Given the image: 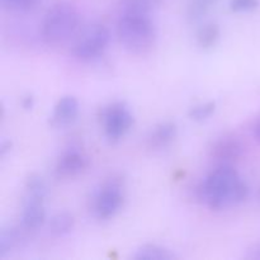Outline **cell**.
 I'll return each instance as SVG.
<instances>
[{
	"label": "cell",
	"mask_w": 260,
	"mask_h": 260,
	"mask_svg": "<svg viewBox=\"0 0 260 260\" xmlns=\"http://www.w3.org/2000/svg\"><path fill=\"white\" fill-rule=\"evenodd\" d=\"M198 197L211 210H223L244 202L249 187L231 164H220L198 187Z\"/></svg>",
	"instance_id": "obj_1"
},
{
	"label": "cell",
	"mask_w": 260,
	"mask_h": 260,
	"mask_svg": "<svg viewBox=\"0 0 260 260\" xmlns=\"http://www.w3.org/2000/svg\"><path fill=\"white\" fill-rule=\"evenodd\" d=\"M117 36L127 51L145 55L154 47L157 30L150 14L123 12L117 23Z\"/></svg>",
	"instance_id": "obj_2"
},
{
	"label": "cell",
	"mask_w": 260,
	"mask_h": 260,
	"mask_svg": "<svg viewBox=\"0 0 260 260\" xmlns=\"http://www.w3.org/2000/svg\"><path fill=\"white\" fill-rule=\"evenodd\" d=\"M79 25V13L73 4L60 2L46 13L42 23V37L50 45L68 41Z\"/></svg>",
	"instance_id": "obj_3"
},
{
	"label": "cell",
	"mask_w": 260,
	"mask_h": 260,
	"mask_svg": "<svg viewBox=\"0 0 260 260\" xmlns=\"http://www.w3.org/2000/svg\"><path fill=\"white\" fill-rule=\"evenodd\" d=\"M123 185L118 178H111L94 194L91 210L98 220H109L119 212L123 206Z\"/></svg>",
	"instance_id": "obj_4"
},
{
	"label": "cell",
	"mask_w": 260,
	"mask_h": 260,
	"mask_svg": "<svg viewBox=\"0 0 260 260\" xmlns=\"http://www.w3.org/2000/svg\"><path fill=\"white\" fill-rule=\"evenodd\" d=\"M111 33L103 24L90 25L85 32L78 38L73 46L71 53L80 61H91L101 56L108 46Z\"/></svg>",
	"instance_id": "obj_5"
},
{
	"label": "cell",
	"mask_w": 260,
	"mask_h": 260,
	"mask_svg": "<svg viewBox=\"0 0 260 260\" xmlns=\"http://www.w3.org/2000/svg\"><path fill=\"white\" fill-rule=\"evenodd\" d=\"M101 119L104 134L111 141H118L126 136L134 126V114L122 102H116L101 111Z\"/></svg>",
	"instance_id": "obj_6"
},
{
	"label": "cell",
	"mask_w": 260,
	"mask_h": 260,
	"mask_svg": "<svg viewBox=\"0 0 260 260\" xmlns=\"http://www.w3.org/2000/svg\"><path fill=\"white\" fill-rule=\"evenodd\" d=\"M245 152L243 142L235 136H222L216 140L210 149L212 159L221 164H230L240 159Z\"/></svg>",
	"instance_id": "obj_7"
},
{
	"label": "cell",
	"mask_w": 260,
	"mask_h": 260,
	"mask_svg": "<svg viewBox=\"0 0 260 260\" xmlns=\"http://www.w3.org/2000/svg\"><path fill=\"white\" fill-rule=\"evenodd\" d=\"M89 157L81 150L70 147L56 162V173L61 177H73L83 173L89 167Z\"/></svg>",
	"instance_id": "obj_8"
},
{
	"label": "cell",
	"mask_w": 260,
	"mask_h": 260,
	"mask_svg": "<svg viewBox=\"0 0 260 260\" xmlns=\"http://www.w3.org/2000/svg\"><path fill=\"white\" fill-rule=\"evenodd\" d=\"M178 136V127L174 122H161L156 124L146 137V145L152 151H160L174 142Z\"/></svg>",
	"instance_id": "obj_9"
},
{
	"label": "cell",
	"mask_w": 260,
	"mask_h": 260,
	"mask_svg": "<svg viewBox=\"0 0 260 260\" xmlns=\"http://www.w3.org/2000/svg\"><path fill=\"white\" fill-rule=\"evenodd\" d=\"M79 114V102L75 96L65 95L53 107L51 123L56 127H65L73 123Z\"/></svg>",
	"instance_id": "obj_10"
},
{
	"label": "cell",
	"mask_w": 260,
	"mask_h": 260,
	"mask_svg": "<svg viewBox=\"0 0 260 260\" xmlns=\"http://www.w3.org/2000/svg\"><path fill=\"white\" fill-rule=\"evenodd\" d=\"M20 221H22V226L25 230L40 229L46 221V210L45 206H43V201L25 197Z\"/></svg>",
	"instance_id": "obj_11"
},
{
	"label": "cell",
	"mask_w": 260,
	"mask_h": 260,
	"mask_svg": "<svg viewBox=\"0 0 260 260\" xmlns=\"http://www.w3.org/2000/svg\"><path fill=\"white\" fill-rule=\"evenodd\" d=\"M132 258L135 260H173L175 255L164 246L156 244H145L135 251Z\"/></svg>",
	"instance_id": "obj_12"
},
{
	"label": "cell",
	"mask_w": 260,
	"mask_h": 260,
	"mask_svg": "<svg viewBox=\"0 0 260 260\" xmlns=\"http://www.w3.org/2000/svg\"><path fill=\"white\" fill-rule=\"evenodd\" d=\"M221 37V30L216 23L208 22L201 25L200 29L197 30L196 40H197L198 46L203 50H208L217 45Z\"/></svg>",
	"instance_id": "obj_13"
},
{
	"label": "cell",
	"mask_w": 260,
	"mask_h": 260,
	"mask_svg": "<svg viewBox=\"0 0 260 260\" xmlns=\"http://www.w3.org/2000/svg\"><path fill=\"white\" fill-rule=\"evenodd\" d=\"M75 220L74 216L69 212H58L51 217L48 229L53 236H65L74 229Z\"/></svg>",
	"instance_id": "obj_14"
},
{
	"label": "cell",
	"mask_w": 260,
	"mask_h": 260,
	"mask_svg": "<svg viewBox=\"0 0 260 260\" xmlns=\"http://www.w3.org/2000/svg\"><path fill=\"white\" fill-rule=\"evenodd\" d=\"M119 5L123 12L151 14L161 5V0H119Z\"/></svg>",
	"instance_id": "obj_15"
},
{
	"label": "cell",
	"mask_w": 260,
	"mask_h": 260,
	"mask_svg": "<svg viewBox=\"0 0 260 260\" xmlns=\"http://www.w3.org/2000/svg\"><path fill=\"white\" fill-rule=\"evenodd\" d=\"M217 0H189L187 8V15L189 20L197 22L202 19L216 5Z\"/></svg>",
	"instance_id": "obj_16"
},
{
	"label": "cell",
	"mask_w": 260,
	"mask_h": 260,
	"mask_svg": "<svg viewBox=\"0 0 260 260\" xmlns=\"http://www.w3.org/2000/svg\"><path fill=\"white\" fill-rule=\"evenodd\" d=\"M25 192H27V197L45 201L47 196V185L42 177L32 174L25 182Z\"/></svg>",
	"instance_id": "obj_17"
},
{
	"label": "cell",
	"mask_w": 260,
	"mask_h": 260,
	"mask_svg": "<svg viewBox=\"0 0 260 260\" xmlns=\"http://www.w3.org/2000/svg\"><path fill=\"white\" fill-rule=\"evenodd\" d=\"M19 241V233L17 229H3L0 233V258H4Z\"/></svg>",
	"instance_id": "obj_18"
},
{
	"label": "cell",
	"mask_w": 260,
	"mask_h": 260,
	"mask_svg": "<svg viewBox=\"0 0 260 260\" xmlns=\"http://www.w3.org/2000/svg\"><path fill=\"white\" fill-rule=\"evenodd\" d=\"M216 111L215 102H206V103L197 104L189 109V118L196 122H203L210 118Z\"/></svg>",
	"instance_id": "obj_19"
},
{
	"label": "cell",
	"mask_w": 260,
	"mask_h": 260,
	"mask_svg": "<svg viewBox=\"0 0 260 260\" xmlns=\"http://www.w3.org/2000/svg\"><path fill=\"white\" fill-rule=\"evenodd\" d=\"M260 0H230L229 7L235 13H250L258 9Z\"/></svg>",
	"instance_id": "obj_20"
},
{
	"label": "cell",
	"mask_w": 260,
	"mask_h": 260,
	"mask_svg": "<svg viewBox=\"0 0 260 260\" xmlns=\"http://www.w3.org/2000/svg\"><path fill=\"white\" fill-rule=\"evenodd\" d=\"M38 0H0V4L3 8L15 12H23L28 10L37 4Z\"/></svg>",
	"instance_id": "obj_21"
},
{
	"label": "cell",
	"mask_w": 260,
	"mask_h": 260,
	"mask_svg": "<svg viewBox=\"0 0 260 260\" xmlns=\"http://www.w3.org/2000/svg\"><path fill=\"white\" fill-rule=\"evenodd\" d=\"M245 259L248 260H260V243L254 244L248 249L245 254Z\"/></svg>",
	"instance_id": "obj_22"
},
{
	"label": "cell",
	"mask_w": 260,
	"mask_h": 260,
	"mask_svg": "<svg viewBox=\"0 0 260 260\" xmlns=\"http://www.w3.org/2000/svg\"><path fill=\"white\" fill-rule=\"evenodd\" d=\"M251 132H253V136L254 139L256 140V141L260 144V121L255 122V123L253 124V128H251Z\"/></svg>",
	"instance_id": "obj_23"
},
{
	"label": "cell",
	"mask_w": 260,
	"mask_h": 260,
	"mask_svg": "<svg viewBox=\"0 0 260 260\" xmlns=\"http://www.w3.org/2000/svg\"><path fill=\"white\" fill-rule=\"evenodd\" d=\"M33 104H35V101H33V96L28 95V96H25V98H23L22 106L24 107L25 109H32Z\"/></svg>",
	"instance_id": "obj_24"
},
{
	"label": "cell",
	"mask_w": 260,
	"mask_h": 260,
	"mask_svg": "<svg viewBox=\"0 0 260 260\" xmlns=\"http://www.w3.org/2000/svg\"><path fill=\"white\" fill-rule=\"evenodd\" d=\"M10 146H12V145H10V142H8V141H4V142H2V145H0V154H2V155H4L5 152H7V151H9Z\"/></svg>",
	"instance_id": "obj_25"
}]
</instances>
